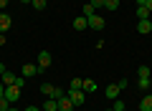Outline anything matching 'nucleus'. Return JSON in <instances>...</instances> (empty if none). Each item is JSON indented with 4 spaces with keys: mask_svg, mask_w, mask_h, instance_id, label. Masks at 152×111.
Returning <instances> with one entry per match:
<instances>
[{
    "mask_svg": "<svg viewBox=\"0 0 152 111\" xmlns=\"http://www.w3.org/2000/svg\"><path fill=\"white\" fill-rule=\"evenodd\" d=\"M66 96L71 99V104H74L76 109H79V106H84V101H86V94H84V91H74V89H71Z\"/></svg>",
    "mask_w": 152,
    "mask_h": 111,
    "instance_id": "1",
    "label": "nucleus"
},
{
    "mask_svg": "<svg viewBox=\"0 0 152 111\" xmlns=\"http://www.w3.org/2000/svg\"><path fill=\"white\" fill-rule=\"evenodd\" d=\"M86 23H89V28H91V30H104V25H107V23H104V18L96 15V13H94V15H89Z\"/></svg>",
    "mask_w": 152,
    "mask_h": 111,
    "instance_id": "2",
    "label": "nucleus"
},
{
    "mask_svg": "<svg viewBox=\"0 0 152 111\" xmlns=\"http://www.w3.org/2000/svg\"><path fill=\"white\" fill-rule=\"evenodd\" d=\"M51 61H53V58H51V53H48V51H41V53H38V63H36V66L41 68V73H43V71L51 66Z\"/></svg>",
    "mask_w": 152,
    "mask_h": 111,
    "instance_id": "3",
    "label": "nucleus"
},
{
    "mask_svg": "<svg viewBox=\"0 0 152 111\" xmlns=\"http://www.w3.org/2000/svg\"><path fill=\"white\" fill-rule=\"evenodd\" d=\"M20 91L23 89H18V86H5V99L10 101V104H15V101L20 99Z\"/></svg>",
    "mask_w": 152,
    "mask_h": 111,
    "instance_id": "4",
    "label": "nucleus"
},
{
    "mask_svg": "<svg viewBox=\"0 0 152 111\" xmlns=\"http://www.w3.org/2000/svg\"><path fill=\"white\" fill-rule=\"evenodd\" d=\"M41 73V68H38L36 63H23V68H20V76H26V78H31V76H38Z\"/></svg>",
    "mask_w": 152,
    "mask_h": 111,
    "instance_id": "5",
    "label": "nucleus"
},
{
    "mask_svg": "<svg viewBox=\"0 0 152 111\" xmlns=\"http://www.w3.org/2000/svg\"><path fill=\"white\" fill-rule=\"evenodd\" d=\"M137 33H140V36L152 33V20H150V18H147V20H137Z\"/></svg>",
    "mask_w": 152,
    "mask_h": 111,
    "instance_id": "6",
    "label": "nucleus"
},
{
    "mask_svg": "<svg viewBox=\"0 0 152 111\" xmlns=\"http://www.w3.org/2000/svg\"><path fill=\"white\" fill-rule=\"evenodd\" d=\"M10 25H13V18L8 15V13H0V33L10 30Z\"/></svg>",
    "mask_w": 152,
    "mask_h": 111,
    "instance_id": "7",
    "label": "nucleus"
},
{
    "mask_svg": "<svg viewBox=\"0 0 152 111\" xmlns=\"http://www.w3.org/2000/svg\"><path fill=\"white\" fill-rule=\"evenodd\" d=\"M74 109H76V106L71 104L69 96H61V99H58V111H74Z\"/></svg>",
    "mask_w": 152,
    "mask_h": 111,
    "instance_id": "8",
    "label": "nucleus"
},
{
    "mask_svg": "<svg viewBox=\"0 0 152 111\" xmlns=\"http://www.w3.org/2000/svg\"><path fill=\"white\" fill-rule=\"evenodd\" d=\"M119 91H122V89H119L117 83H109L104 94H107V99H112V101H114V99H119Z\"/></svg>",
    "mask_w": 152,
    "mask_h": 111,
    "instance_id": "9",
    "label": "nucleus"
},
{
    "mask_svg": "<svg viewBox=\"0 0 152 111\" xmlns=\"http://www.w3.org/2000/svg\"><path fill=\"white\" fill-rule=\"evenodd\" d=\"M89 23H86V15H76L74 18V30H86Z\"/></svg>",
    "mask_w": 152,
    "mask_h": 111,
    "instance_id": "10",
    "label": "nucleus"
},
{
    "mask_svg": "<svg viewBox=\"0 0 152 111\" xmlns=\"http://www.w3.org/2000/svg\"><path fill=\"white\" fill-rule=\"evenodd\" d=\"M15 78H18V76H15V73H10V71H5V73L0 76V81H3L5 86H15Z\"/></svg>",
    "mask_w": 152,
    "mask_h": 111,
    "instance_id": "11",
    "label": "nucleus"
},
{
    "mask_svg": "<svg viewBox=\"0 0 152 111\" xmlns=\"http://www.w3.org/2000/svg\"><path fill=\"white\" fill-rule=\"evenodd\" d=\"M81 91H84V94H94V91H96V81H91V78H84Z\"/></svg>",
    "mask_w": 152,
    "mask_h": 111,
    "instance_id": "12",
    "label": "nucleus"
},
{
    "mask_svg": "<svg viewBox=\"0 0 152 111\" xmlns=\"http://www.w3.org/2000/svg\"><path fill=\"white\" fill-rule=\"evenodd\" d=\"M140 111H152V94H147L145 99L140 101Z\"/></svg>",
    "mask_w": 152,
    "mask_h": 111,
    "instance_id": "13",
    "label": "nucleus"
},
{
    "mask_svg": "<svg viewBox=\"0 0 152 111\" xmlns=\"http://www.w3.org/2000/svg\"><path fill=\"white\" fill-rule=\"evenodd\" d=\"M147 18H152V13L145 5H137V20H147Z\"/></svg>",
    "mask_w": 152,
    "mask_h": 111,
    "instance_id": "14",
    "label": "nucleus"
},
{
    "mask_svg": "<svg viewBox=\"0 0 152 111\" xmlns=\"http://www.w3.org/2000/svg\"><path fill=\"white\" fill-rule=\"evenodd\" d=\"M43 111H58V101H56V99H46Z\"/></svg>",
    "mask_w": 152,
    "mask_h": 111,
    "instance_id": "15",
    "label": "nucleus"
},
{
    "mask_svg": "<svg viewBox=\"0 0 152 111\" xmlns=\"http://www.w3.org/2000/svg\"><path fill=\"white\" fill-rule=\"evenodd\" d=\"M41 94L51 99V94H53V83H41Z\"/></svg>",
    "mask_w": 152,
    "mask_h": 111,
    "instance_id": "16",
    "label": "nucleus"
},
{
    "mask_svg": "<svg viewBox=\"0 0 152 111\" xmlns=\"http://www.w3.org/2000/svg\"><path fill=\"white\" fill-rule=\"evenodd\" d=\"M31 5L36 8V10H46V5H48V0H31Z\"/></svg>",
    "mask_w": 152,
    "mask_h": 111,
    "instance_id": "17",
    "label": "nucleus"
},
{
    "mask_svg": "<svg viewBox=\"0 0 152 111\" xmlns=\"http://www.w3.org/2000/svg\"><path fill=\"white\" fill-rule=\"evenodd\" d=\"M104 8L107 10H117L119 8V0H104Z\"/></svg>",
    "mask_w": 152,
    "mask_h": 111,
    "instance_id": "18",
    "label": "nucleus"
},
{
    "mask_svg": "<svg viewBox=\"0 0 152 111\" xmlns=\"http://www.w3.org/2000/svg\"><path fill=\"white\" fill-rule=\"evenodd\" d=\"M94 13H96V10L91 8V3H86V5L81 8V15H86V18H89V15H94Z\"/></svg>",
    "mask_w": 152,
    "mask_h": 111,
    "instance_id": "19",
    "label": "nucleus"
},
{
    "mask_svg": "<svg viewBox=\"0 0 152 111\" xmlns=\"http://www.w3.org/2000/svg\"><path fill=\"white\" fill-rule=\"evenodd\" d=\"M61 96H66V91H64V89H58V86H53V94H51V99H56V101H58Z\"/></svg>",
    "mask_w": 152,
    "mask_h": 111,
    "instance_id": "20",
    "label": "nucleus"
},
{
    "mask_svg": "<svg viewBox=\"0 0 152 111\" xmlns=\"http://www.w3.org/2000/svg\"><path fill=\"white\" fill-rule=\"evenodd\" d=\"M137 73H140V78H150V66H140Z\"/></svg>",
    "mask_w": 152,
    "mask_h": 111,
    "instance_id": "21",
    "label": "nucleus"
},
{
    "mask_svg": "<svg viewBox=\"0 0 152 111\" xmlns=\"http://www.w3.org/2000/svg\"><path fill=\"white\" fill-rule=\"evenodd\" d=\"M81 86H84V78H74L71 81V89L74 91H81Z\"/></svg>",
    "mask_w": 152,
    "mask_h": 111,
    "instance_id": "22",
    "label": "nucleus"
},
{
    "mask_svg": "<svg viewBox=\"0 0 152 111\" xmlns=\"http://www.w3.org/2000/svg\"><path fill=\"white\" fill-rule=\"evenodd\" d=\"M10 106H13V104H10V101L5 99V96H3V99H0V111H8V109H10Z\"/></svg>",
    "mask_w": 152,
    "mask_h": 111,
    "instance_id": "23",
    "label": "nucleus"
},
{
    "mask_svg": "<svg viewBox=\"0 0 152 111\" xmlns=\"http://www.w3.org/2000/svg\"><path fill=\"white\" fill-rule=\"evenodd\" d=\"M114 111H124V101L122 99H114V106H112Z\"/></svg>",
    "mask_w": 152,
    "mask_h": 111,
    "instance_id": "24",
    "label": "nucleus"
},
{
    "mask_svg": "<svg viewBox=\"0 0 152 111\" xmlns=\"http://www.w3.org/2000/svg\"><path fill=\"white\" fill-rule=\"evenodd\" d=\"M137 83H140V89H142V91H147V89H150V78H140Z\"/></svg>",
    "mask_w": 152,
    "mask_h": 111,
    "instance_id": "25",
    "label": "nucleus"
},
{
    "mask_svg": "<svg viewBox=\"0 0 152 111\" xmlns=\"http://www.w3.org/2000/svg\"><path fill=\"white\" fill-rule=\"evenodd\" d=\"M15 86H18V89H23V86H26V76H18V78H15Z\"/></svg>",
    "mask_w": 152,
    "mask_h": 111,
    "instance_id": "26",
    "label": "nucleus"
},
{
    "mask_svg": "<svg viewBox=\"0 0 152 111\" xmlns=\"http://www.w3.org/2000/svg\"><path fill=\"white\" fill-rule=\"evenodd\" d=\"M91 8L96 10V8H104V0H91Z\"/></svg>",
    "mask_w": 152,
    "mask_h": 111,
    "instance_id": "27",
    "label": "nucleus"
},
{
    "mask_svg": "<svg viewBox=\"0 0 152 111\" xmlns=\"http://www.w3.org/2000/svg\"><path fill=\"white\" fill-rule=\"evenodd\" d=\"M8 3H10V0H0V13L5 10V5H8Z\"/></svg>",
    "mask_w": 152,
    "mask_h": 111,
    "instance_id": "28",
    "label": "nucleus"
},
{
    "mask_svg": "<svg viewBox=\"0 0 152 111\" xmlns=\"http://www.w3.org/2000/svg\"><path fill=\"white\" fill-rule=\"evenodd\" d=\"M3 96H5V83L0 81V99H3Z\"/></svg>",
    "mask_w": 152,
    "mask_h": 111,
    "instance_id": "29",
    "label": "nucleus"
},
{
    "mask_svg": "<svg viewBox=\"0 0 152 111\" xmlns=\"http://www.w3.org/2000/svg\"><path fill=\"white\" fill-rule=\"evenodd\" d=\"M145 8H147L150 13H152V0H147V3H145Z\"/></svg>",
    "mask_w": 152,
    "mask_h": 111,
    "instance_id": "30",
    "label": "nucleus"
},
{
    "mask_svg": "<svg viewBox=\"0 0 152 111\" xmlns=\"http://www.w3.org/2000/svg\"><path fill=\"white\" fill-rule=\"evenodd\" d=\"M23 111H41L38 106H28V109H23Z\"/></svg>",
    "mask_w": 152,
    "mask_h": 111,
    "instance_id": "31",
    "label": "nucleus"
},
{
    "mask_svg": "<svg viewBox=\"0 0 152 111\" xmlns=\"http://www.w3.org/2000/svg\"><path fill=\"white\" fill-rule=\"evenodd\" d=\"M5 41H8V38L3 36V33H0V46H5Z\"/></svg>",
    "mask_w": 152,
    "mask_h": 111,
    "instance_id": "32",
    "label": "nucleus"
},
{
    "mask_svg": "<svg viewBox=\"0 0 152 111\" xmlns=\"http://www.w3.org/2000/svg\"><path fill=\"white\" fill-rule=\"evenodd\" d=\"M3 73H5V66H3V63H0V76H3Z\"/></svg>",
    "mask_w": 152,
    "mask_h": 111,
    "instance_id": "33",
    "label": "nucleus"
},
{
    "mask_svg": "<svg viewBox=\"0 0 152 111\" xmlns=\"http://www.w3.org/2000/svg\"><path fill=\"white\" fill-rule=\"evenodd\" d=\"M8 111H20V109H15V104H13V106H10V109H8Z\"/></svg>",
    "mask_w": 152,
    "mask_h": 111,
    "instance_id": "34",
    "label": "nucleus"
},
{
    "mask_svg": "<svg viewBox=\"0 0 152 111\" xmlns=\"http://www.w3.org/2000/svg\"><path fill=\"white\" fill-rule=\"evenodd\" d=\"M145 3H147V0H137V5H145Z\"/></svg>",
    "mask_w": 152,
    "mask_h": 111,
    "instance_id": "35",
    "label": "nucleus"
},
{
    "mask_svg": "<svg viewBox=\"0 0 152 111\" xmlns=\"http://www.w3.org/2000/svg\"><path fill=\"white\" fill-rule=\"evenodd\" d=\"M20 3H31V0H20Z\"/></svg>",
    "mask_w": 152,
    "mask_h": 111,
    "instance_id": "36",
    "label": "nucleus"
},
{
    "mask_svg": "<svg viewBox=\"0 0 152 111\" xmlns=\"http://www.w3.org/2000/svg\"><path fill=\"white\" fill-rule=\"evenodd\" d=\"M107 111H114V109H107Z\"/></svg>",
    "mask_w": 152,
    "mask_h": 111,
    "instance_id": "37",
    "label": "nucleus"
},
{
    "mask_svg": "<svg viewBox=\"0 0 152 111\" xmlns=\"http://www.w3.org/2000/svg\"><path fill=\"white\" fill-rule=\"evenodd\" d=\"M124 111H127V109H124Z\"/></svg>",
    "mask_w": 152,
    "mask_h": 111,
    "instance_id": "38",
    "label": "nucleus"
}]
</instances>
